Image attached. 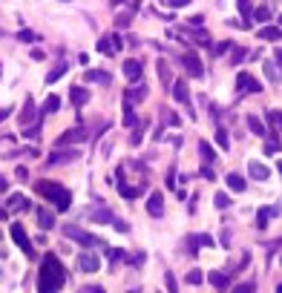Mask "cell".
<instances>
[{"mask_svg":"<svg viewBox=\"0 0 282 293\" xmlns=\"http://www.w3.org/2000/svg\"><path fill=\"white\" fill-rule=\"evenodd\" d=\"M227 187H230L233 193H245V178H242L239 172H227Z\"/></svg>","mask_w":282,"mask_h":293,"instance_id":"44dd1931","label":"cell"},{"mask_svg":"<svg viewBox=\"0 0 282 293\" xmlns=\"http://www.w3.org/2000/svg\"><path fill=\"white\" fill-rule=\"evenodd\" d=\"M274 58H277V66L282 69V49H277V55H274Z\"/></svg>","mask_w":282,"mask_h":293,"instance_id":"816d5d0a","label":"cell"},{"mask_svg":"<svg viewBox=\"0 0 282 293\" xmlns=\"http://www.w3.org/2000/svg\"><path fill=\"white\" fill-rule=\"evenodd\" d=\"M144 127H147V124H141V130H135V132H132V141H130L132 147H138V144H141V138H144Z\"/></svg>","mask_w":282,"mask_h":293,"instance_id":"b9f144b4","label":"cell"},{"mask_svg":"<svg viewBox=\"0 0 282 293\" xmlns=\"http://www.w3.org/2000/svg\"><path fill=\"white\" fill-rule=\"evenodd\" d=\"M138 124V118H135V112H132V106L124 103V127H135Z\"/></svg>","mask_w":282,"mask_h":293,"instance_id":"836d02e7","label":"cell"},{"mask_svg":"<svg viewBox=\"0 0 282 293\" xmlns=\"http://www.w3.org/2000/svg\"><path fill=\"white\" fill-rule=\"evenodd\" d=\"M248 172H251V178H256V181H268V175H271V170H268L265 164H259V161H251Z\"/></svg>","mask_w":282,"mask_h":293,"instance_id":"ac0fdd59","label":"cell"},{"mask_svg":"<svg viewBox=\"0 0 282 293\" xmlns=\"http://www.w3.org/2000/svg\"><path fill=\"white\" fill-rule=\"evenodd\" d=\"M213 204H216L219 210H225V207H230V195H227V193H216V195H213Z\"/></svg>","mask_w":282,"mask_h":293,"instance_id":"d590c367","label":"cell"},{"mask_svg":"<svg viewBox=\"0 0 282 293\" xmlns=\"http://www.w3.org/2000/svg\"><path fill=\"white\" fill-rule=\"evenodd\" d=\"M256 34H259V40H280V37H282L280 26H262Z\"/></svg>","mask_w":282,"mask_h":293,"instance_id":"603a6c76","label":"cell"},{"mask_svg":"<svg viewBox=\"0 0 282 293\" xmlns=\"http://www.w3.org/2000/svg\"><path fill=\"white\" fill-rule=\"evenodd\" d=\"M236 89H239V92L259 95V92H262V84H259L253 75H248V72H239V75H236Z\"/></svg>","mask_w":282,"mask_h":293,"instance_id":"5b68a950","label":"cell"},{"mask_svg":"<svg viewBox=\"0 0 282 293\" xmlns=\"http://www.w3.org/2000/svg\"><path fill=\"white\" fill-rule=\"evenodd\" d=\"M113 3H115V6H124V0H113Z\"/></svg>","mask_w":282,"mask_h":293,"instance_id":"11a10c76","label":"cell"},{"mask_svg":"<svg viewBox=\"0 0 282 293\" xmlns=\"http://www.w3.org/2000/svg\"><path fill=\"white\" fill-rule=\"evenodd\" d=\"M239 3V12H242V29H248V23H251V17H253V12H251V0H236Z\"/></svg>","mask_w":282,"mask_h":293,"instance_id":"83f0119b","label":"cell"},{"mask_svg":"<svg viewBox=\"0 0 282 293\" xmlns=\"http://www.w3.org/2000/svg\"><path fill=\"white\" fill-rule=\"evenodd\" d=\"M190 0H170V6H176V9H179V6H188Z\"/></svg>","mask_w":282,"mask_h":293,"instance_id":"f907efd6","label":"cell"},{"mask_svg":"<svg viewBox=\"0 0 282 293\" xmlns=\"http://www.w3.org/2000/svg\"><path fill=\"white\" fill-rule=\"evenodd\" d=\"M280 264H282V259H280Z\"/></svg>","mask_w":282,"mask_h":293,"instance_id":"94428289","label":"cell"},{"mask_svg":"<svg viewBox=\"0 0 282 293\" xmlns=\"http://www.w3.org/2000/svg\"><path fill=\"white\" fill-rule=\"evenodd\" d=\"M0 75H3V72H0Z\"/></svg>","mask_w":282,"mask_h":293,"instance_id":"6125c7cd","label":"cell"},{"mask_svg":"<svg viewBox=\"0 0 282 293\" xmlns=\"http://www.w3.org/2000/svg\"><path fill=\"white\" fill-rule=\"evenodd\" d=\"M58 106H61L58 95H49L46 101H43V106H40V118H43V115H49V112H58Z\"/></svg>","mask_w":282,"mask_h":293,"instance_id":"d4e9b609","label":"cell"},{"mask_svg":"<svg viewBox=\"0 0 282 293\" xmlns=\"http://www.w3.org/2000/svg\"><path fill=\"white\" fill-rule=\"evenodd\" d=\"M81 138H87V130H84V127H75V130L63 132L55 144H58V147H63V144H72V141H81Z\"/></svg>","mask_w":282,"mask_h":293,"instance_id":"5bb4252c","label":"cell"},{"mask_svg":"<svg viewBox=\"0 0 282 293\" xmlns=\"http://www.w3.org/2000/svg\"><path fill=\"white\" fill-rule=\"evenodd\" d=\"M6 187H9V181H6V178H0V193H6Z\"/></svg>","mask_w":282,"mask_h":293,"instance_id":"db71d44e","label":"cell"},{"mask_svg":"<svg viewBox=\"0 0 282 293\" xmlns=\"http://www.w3.org/2000/svg\"><path fill=\"white\" fill-rule=\"evenodd\" d=\"M280 32H282V15H280Z\"/></svg>","mask_w":282,"mask_h":293,"instance_id":"6f0895ef","label":"cell"},{"mask_svg":"<svg viewBox=\"0 0 282 293\" xmlns=\"http://www.w3.org/2000/svg\"><path fill=\"white\" fill-rule=\"evenodd\" d=\"M268 118H271V124H274V127L282 132V112H277V109H274V112H268Z\"/></svg>","mask_w":282,"mask_h":293,"instance_id":"60d3db41","label":"cell"},{"mask_svg":"<svg viewBox=\"0 0 282 293\" xmlns=\"http://www.w3.org/2000/svg\"><path fill=\"white\" fill-rule=\"evenodd\" d=\"M147 213L153 219H161L164 216V195L161 193H150V198H147Z\"/></svg>","mask_w":282,"mask_h":293,"instance_id":"30bf717a","label":"cell"},{"mask_svg":"<svg viewBox=\"0 0 282 293\" xmlns=\"http://www.w3.org/2000/svg\"><path fill=\"white\" fill-rule=\"evenodd\" d=\"M63 233H66V239H72V241H78L81 247H93L95 244V236H90V233H84L81 227H63Z\"/></svg>","mask_w":282,"mask_h":293,"instance_id":"8992f818","label":"cell"},{"mask_svg":"<svg viewBox=\"0 0 282 293\" xmlns=\"http://www.w3.org/2000/svg\"><path fill=\"white\" fill-rule=\"evenodd\" d=\"M84 78H87L90 84H110V75H107L104 69H90V72H87Z\"/></svg>","mask_w":282,"mask_h":293,"instance_id":"cb8c5ba5","label":"cell"},{"mask_svg":"<svg viewBox=\"0 0 282 293\" xmlns=\"http://www.w3.org/2000/svg\"><path fill=\"white\" fill-rule=\"evenodd\" d=\"M78 153L75 150H61V153H49V164H66V161H75Z\"/></svg>","mask_w":282,"mask_h":293,"instance_id":"d6986e66","label":"cell"},{"mask_svg":"<svg viewBox=\"0 0 282 293\" xmlns=\"http://www.w3.org/2000/svg\"><path fill=\"white\" fill-rule=\"evenodd\" d=\"M164 282H167V291H170V293H179V288H176V279H173V273H164Z\"/></svg>","mask_w":282,"mask_h":293,"instance_id":"7bdbcfd3","label":"cell"},{"mask_svg":"<svg viewBox=\"0 0 282 293\" xmlns=\"http://www.w3.org/2000/svg\"><path fill=\"white\" fill-rule=\"evenodd\" d=\"M9 115H12V106H3V109H0V121H6Z\"/></svg>","mask_w":282,"mask_h":293,"instance_id":"c3c4849f","label":"cell"},{"mask_svg":"<svg viewBox=\"0 0 282 293\" xmlns=\"http://www.w3.org/2000/svg\"><path fill=\"white\" fill-rule=\"evenodd\" d=\"M182 64H185L190 78H205V64H202V58H199L196 49H188V52L182 55Z\"/></svg>","mask_w":282,"mask_h":293,"instance_id":"277c9868","label":"cell"},{"mask_svg":"<svg viewBox=\"0 0 282 293\" xmlns=\"http://www.w3.org/2000/svg\"><path fill=\"white\" fill-rule=\"evenodd\" d=\"M124 95H127L124 103L132 106V103H138V101H144V98H147V86H144V84H141V86H132V89H127Z\"/></svg>","mask_w":282,"mask_h":293,"instance_id":"2e32d148","label":"cell"},{"mask_svg":"<svg viewBox=\"0 0 282 293\" xmlns=\"http://www.w3.org/2000/svg\"><path fill=\"white\" fill-rule=\"evenodd\" d=\"M188 282H190V285H202V282H205L202 270H190V273H188Z\"/></svg>","mask_w":282,"mask_h":293,"instance_id":"ab89813d","label":"cell"},{"mask_svg":"<svg viewBox=\"0 0 282 293\" xmlns=\"http://www.w3.org/2000/svg\"><path fill=\"white\" fill-rule=\"evenodd\" d=\"M35 193L43 195L46 201H52L58 210H69V204H72V193L61 187V184H55V181H46V178H40V181H35Z\"/></svg>","mask_w":282,"mask_h":293,"instance_id":"7a4b0ae2","label":"cell"},{"mask_svg":"<svg viewBox=\"0 0 282 293\" xmlns=\"http://www.w3.org/2000/svg\"><path fill=\"white\" fill-rule=\"evenodd\" d=\"M202 178H207V181H213V178H216V172H213L210 167H202Z\"/></svg>","mask_w":282,"mask_h":293,"instance_id":"f6af8a7d","label":"cell"},{"mask_svg":"<svg viewBox=\"0 0 282 293\" xmlns=\"http://www.w3.org/2000/svg\"><path fill=\"white\" fill-rule=\"evenodd\" d=\"M173 98L179 103H188L190 106V92H188V81H173Z\"/></svg>","mask_w":282,"mask_h":293,"instance_id":"9a60e30c","label":"cell"},{"mask_svg":"<svg viewBox=\"0 0 282 293\" xmlns=\"http://www.w3.org/2000/svg\"><path fill=\"white\" fill-rule=\"evenodd\" d=\"M18 178H20V181H26V178H29V172H26V167H18Z\"/></svg>","mask_w":282,"mask_h":293,"instance_id":"7dc6e473","label":"cell"},{"mask_svg":"<svg viewBox=\"0 0 282 293\" xmlns=\"http://www.w3.org/2000/svg\"><path fill=\"white\" fill-rule=\"evenodd\" d=\"M248 58V52L242 49V46H233V52H230V64H242Z\"/></svg>","mask_w":282,"mask_h":293,"instance_id":"e575fe53","label":"cell"},{"mask_svg":"<svg viewBox=\"0 0 282 293\" xmlns=\"http://www.w3.org/2000/svg\"><path fill=\"white\" fill-rule=\"evenodd\" d=\"M90 219H93L95 224H113V222H115L110 210H93V213H90Z\"/></svg>","mask_w":282,"mask_h":293,"instance_id":"7402d4cb","label":"cell"},{"mask_svg":"<svg viewBox=\"0 0 282 293\" xmlns=\"http://www.w3.org/2000/svg\"><path fill=\"white\" fill-rule=\"evenodd\" d=\"M188 247H190V256L196 259L199 247H213V239H210V236H190V239H188Z\"/></svg>","mask_w":282,"mask_h":293,"instance_id":"4fadbf2b","label":"cell"},{"mask_svg":"<svg viewBox=\"0 0 282 293\" xmlns=\"http://www.w3.org/2000/svg\"><path fill=\"white\" fill-rule=\"evenodd\" d=\"M121 46H124V40H121L118 34H104V37L98 40V52H101V55H113V52L121 49Z\"/></svg>","mask_w":282,"mask_h":293,"instance_id":"52a82bcc","label":"cell"},{"mask_svg":"<svg viewBox=\"0 0 282 293\" xmlns=\"http://www.w3.org/2000/svg\"><path fill=\"white\" fill-rule=\"evenodd\" d=\"M69 101H72L75 106H84V103L90 101V92H87L84 86H72V92H69Z\"/></svg>","mask_w":282,"mask_h":293,"instance_id":"ffe728a7","label":"cell"},{"mask_svg":"<svg viewBox=\"0 0 282 293\" xmlns=\"http://www.w3.org/2000/svg\"><path fill=\"white\" fill-rule=\"evenodd\" d=\"M38 224L43 230H52L55 227V216H52L49 210H38Z\"/></svg>","mask_w":282,"mask_h":293,"instance_id":"484cf974","label":"cell"},{"mask_svg":"<svg viewBox=\"0 0 282 293\" xmlns=\"http://www.w3.org/2000/svg\"><path fill=\"white\" fill-rule=\"evenodd\" d=\"M210 282H213V288H219V291H225V288H227V276H225V273H219V270H213V273H210Z\"/></svg>","mask_w":282,"mask_h":293,"instance_id":"4dcf8cb0","label":"cell"},{"mask_svg":"<svg viewBox=\"0 0 282 293\" xmlns=\"http://www.w3.org/2000/svg\"><path fill=\"white\" fill-rule=\"evenodd\" d=\"M0 239H3V233H0Z\"/></svg>","mask_w":282,"mask_h":293,"instance_id":"91938a15","label":"cell"},{"mask_svg":"<svg viewBox=\"0 0 282 293\" xmlns=\"http://www.w3.org/2000/svg\"><path fill=\"white\" fill-rule=\"evenodd\" d=\"M63 72H66V64H58L49 75H46V84H55V81H61L63 78Z\"/></svg>","mask_w":282,"mask_h":293,"instance_id":"1f68e13d","label":"cell"},{"mask_svg":"<svg viewBox=\"0 0 282 293\" xmlns=\"http://www.w3.org/2000/svg\"><path fill=\"white\" fill-rule=\"evenodd\" d=\"M6 210H29V198L20 193L9 195V201H6Z\"/></svg>","mask_w":282,"mask_h":293,"instance_id":"e0dca14e","label":"cell"},{"mask_svg":"<svg viewBox=\"0 0 282 293\" xmlns=\"http://www.w3.org/2000/svg\"><path fill=\"white\" fill-rule=\"evenodd\" d=\"M12 239H15V244L26 253V259H38V253H35V247H32L29 236H26V230H23L20 222H15V224H12Z\"/></svg>","mask_w":282,"mask_h":293,"instance_id":"3957f363","label":"cell"},{"mask_svg":"<svg viewBox=\"0 0 282 293\" xmlns=\"http://www.w3.org/2000/svg\"><path fill=\"white\" fill-rule=\"evenodd\" d=\"M233 293H253V285H251V282H242V285L233 288Z\"/></svg>","mask_w":282,"mask_h":293,"instance_id":"ee69618b","label":"cell"},{"mask_svg":"<svg viewBox=\"0 0 282 293\" xmlns=\"http://www.w3.org/2000/svg\"><path fill=\"white\" fill-rule=\"evenodd\" d=\"M3 213H6V210H3V207H0V219H3Z\"/></svg>","mask_w":282,"mask_h":293,"instance_id":"680465c9","label":"cell"},{"mask_svg":"<svg viewBox=\"0 0 282 293\" xmlns=\"http://www.w3.org/2000/svg\"><path fill=\"white\" fill-rule=\"evenodd\" d=\"M277 170H280V175H282V161H277Z\"/></svg>","mask_w":282,"mask_h":293,"instance_id":"9f6ffc18","label":"cell"},{"mask_svg":"<svg viewBox=\"0 0 282 293\" xmlns=\"http://www.w3.org/2000/svg\"><path fill=\"white\" fill-rule=\"evenodd\" d=\"M135 9H138V6L132 3V6H130L127 12H121V15L115 17V26H130V20H132V15H135Z\"/></svg>","mask_w":282,"mask_h":293,"instance_id":"f1b7e54d","label":"cell"},{"mask_svg":"<svg viewBox=\"0 0 282 293\" xmlns=\"http://www.w3.org/2000/svg\"><path fill=\"white\" fill-rule=\"evenodd\" d=\"M248 127H251V132H256V135H265V124H262L256 115H248Z\"/></svg>","mask_w":282,"mask_h":293,"instance_id":"d6a6232c","label":"cell"},{"mask_svg":"<svg viewBox=\"0 0 282 293\" xmlns=\"http://www.w3.org/2000/svg\"><path fill=\"white\" fill-rule=\"evenodd\" d=\"M253 20L268 23V20H271V6H256V9H253Z\"/></svg>","mask_w":282,"mask_h":293,"instance_id":"f546056e","label":"cell"},{"mask_svg":"<svg viewBox=\"0 0 282 293\" xmlns=\"http://www.w3.org/2000/svg\"><path fill=\"white\" fill-rule=\"evenodd\" d=\"M164 124H167V127H179V124H182V118H179L176 112H164Z\"/></svg>","mask_w":282,"mask_h":293,"instance_id":"f35d334b","label":"cell"},{"mask_svg":"<svg viewBox=\"0 0 282 293\" xmlns=\"http://www.w3.org/2000/svg\"><path fill=\"white\" fill-rule=\"evenodd\" d=\"M81 293H104V291H101V288H84Z\"/></svg>","mask_w":282,"mask_h":293,"instance_id":"f5cc1de1","label":"cell"},{"mask_svg":"<svg viewBox=\"0 0 282 293\" xmlns=\"http://www.w3.org/2000/svg\"><path fill=\"white\" fill-rule=\"evenodd\" d=\"M66 282V270L58 256H46L40 261V273H38V293H58L61 285Z\"/></svg>","mask_w":282,"mask_h":293,"instance_id":"6da1fadb","label":"cell"},{"mask_svg":"<svg viewBox=\"0 0 282 293\" xmlns=\"http://www.w3.org/2000/svg\"><path fill=\"white\" fill-rule=\"evenodd\" d=\"M274 216H280L277 207H259V210H256V227L265 230V227H268V222H271Z\"/></svg>","mask_w":282,"mask_h":293,"instance_id":"7c38bea8","label":"cell"},{"mask_svg":"<svg viewBox=\"0 0 282 293\" xmlns=\"http://www.w3.org/2000/svg\"><path fill=\"white\" fill-rule=\"evenodd\" d=\"M35 121H40V112L35 109V101L26 98V103H23V109H20V127H32Z\"/></svg>","mask_w":282,"mask_h":293,"instance_id":"ba28073f","label":"cell"},{"mask_svg":"<svg viewBox=\"0 0 282 293\" xmlns=\"http://www.w3.org/2000/svg\"><path fill=\"white\" fill-rule=\"evenodd\" d=\"M216 144H219L222 150H227V147H230V141H227V132L222 130V127L216 130Z\"/></svg>","mask_w":282,"mask_h":293,"instance_id":"74e56055","label":"cell"},{"mask_svg":"<svg viewBox=\"0 0 282 293\" xmlns=\"http://www.w3.org/2000/svg\"><path fill=\"white\" fill-rule=\"evenodd\" d=\"M158 78H161V84H170V66L164 61H158Z\"/></svg>","mask_w":282,"mask_h":293,"instance_id":"8d00e7d4","label":"cell"},{"mask_svg":"<svg viewBox=\"0 0 282 293\" xmlns=\"http://www.w3.org/2000/svg\"><path fill=\"white\" fill-rule=\"evenodd\" d=\"M199 155H202L205 161H210V164L216 161V150H213L207 141H199Z\"/></svg>","mask_w":282,"mask_h":293,"instance_id":"4316f807","label":"cell"},{"mask_svg":"<svg viewBox=\"0 0 282 293\" xmlns=\"http://www.w3.org/2000/svg\"><path fill=\"white\" fill-rule=\"evenodd\" d=\"M78 267H81L84 273H95V270L101 267V259L93 256V253H81V256H78Z\"/></svg>","mask_w":282,"mask_h":293,"instance_id":"8fae6325","label":"cell"},{"mask_svg":"<svg viewBox=\"0 0 282 293\" xmlns=\"http://www.w3.org/2000/svg\"><path fill=\"white\" fill-rule=\"evenodd\" d=\"M167 187H176V170L167 172Z\"/></svg>","mask_w":282,"mask_h":293,"instance_id":"bcb514c9","label":"cell"},{"mask_svg":"<svg viewBox=\"0 0 282 293\" xmlns=\"http://www.w3.org/2000/svg\"><path fill=\"white\" fill-rule=\"evenodd\" d=\"M225 49H230V43H219V49H213V55H222Z\"/></svg>","mask_w":282,"mask_h":293,"instance_id":"681fc988","label":"cell"},{"mask_svg":"<svg viewBox=\"0 0 282 293\" xmlns=\"http://www.w3.org/2000/svg\"><path fill=\"white\" fill-rule=\"evenodd\" d=\"M141 69H144V64H141L138 58H127L124 61V78L127 81H141Z\"/></svg>","mask_w":282,"mask_h":293,"instance_id":"9c48e42d","label":"cell"}]
</instances>
